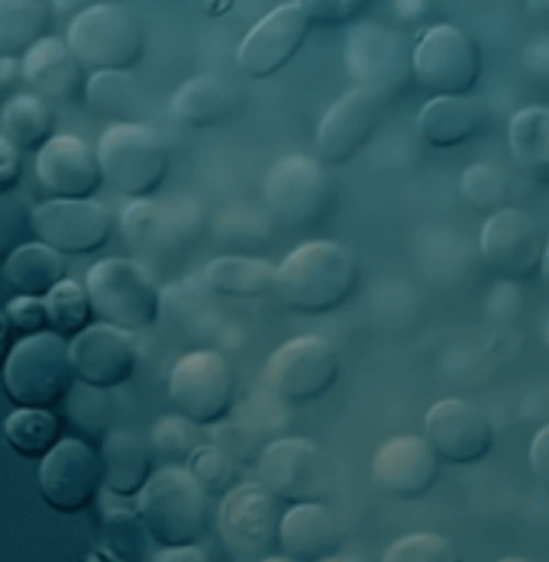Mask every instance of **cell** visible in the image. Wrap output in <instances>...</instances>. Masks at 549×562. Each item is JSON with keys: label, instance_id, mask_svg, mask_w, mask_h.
Listing matches in <instances>:
<instances>
[{"label": "cell", "instance_id": "43", "mask_svg": "<svg viewBox=\"0 0 549 562\" xmlns=\"http://www.w3.org/2000/svg\"><path fill=\"white\" fill-rule=\"evenodd\" d=\"M3 311H7V321H10L13 334H20V337L40 334L49 324L46 297H40V294H13Z\"/></svg>", "mask_w": 549, "mask_h": 562}, {"label": "cell", "instance_id": "22", "mask_svg": "<svg viewBox=\"0 0 549 562\" xmlns=\"http://www.w3.org/2000/svg\"><path fill=\"white\" fill-rule=\"evenodd\" d=\"M427 440L434 443L442 462H456V465H469L479 462L492 452V424L489 417L462 401V397H446L437 401L427 414V427H424Z\"/></svg>", "mask_w": 549, "mask_h": 562}, {"label": "cell", "instance_id": "1", "mask_svg": "<svg viewBox=\"0 0 549 562\" xmlns=\"http://www.w3.org/2000/svg\"><path fill=\"white\" fill-rule=\"evenodd\" d=\"M359 281L356 256L339 243H304L284 256L274 279V297L294 314H329L336 311Z\"/></svg>", "mask_w": 549, "mask_h": 562}, {"label": "cell", "instance_id": "36", "mask_svg": "<svg viewBox=\"0 0 549 562\" xmlns=\"http://www.w3.org/2000/svg\"><path fill=\"white\" fill-rule=\"evenodd\" d=\"M46 311H49V327L61 337H75L91 324V294L88 284H78L71 279H61L53 291L46 294Z\"/></svg>", "mask_w": 549, "mask_h": 562}, {"label": "cell", "instance_id": "12", "mask_svg": "<svg viewBox=\"0 0 549 562\" xmlns=\"http://www.w3.org/2000/svg\"><path fill=\"white\" fill-rule=\"evenodd\" d=\"M482 75L475 43L449 23H437L421 33L414 46V81L434 98L472 94Z\"/></svg>", "mask_w": 549, "mask_h": 562}, {"label": "cell", "instance_id": "28", "mask_svg": "<svg viewBox=\"0 0 549 562\" xmlns=\"http://www.w3.org/2000/svg\"><path fill=\"white\" fill-rule=\"evenodd\" d=\"M0 276L16 294H40V297H46L55 284L65 279V252H58L55 246L43 243V239L20 243L0 262Z\"/></svg>", "mask_w": 549, "mask_h": 562}, {"label": "cell", "instance_id": "18", "mask_svg": "<svg viewBox=\"0 0 549 562\" xmlns=\"http://www.w3.org/2000/svg\"><path fill=\"white\" fill-rule=\"evenodd\" d=\"M307 33H311V20L298 3L278 7L266 20H259L243 40L236 53L239 71L256 81L272 78L301 53V46L307 43Z\"/></svg>", "mask_w": 549, "mask_h": 562}, {"label": "cell", "instance_id": "33", "mask_svg": "<svg viewBox=\"0 0 549 562\" xmlns=\"http://www.w3.org/2000/svg\"><path fill=\"white\" fill-rule=\"evenodd\" d=\"M3 443L23 459H43L61 440V420L53 407H20L3 417Z\"/></svg>", "mask_w": 549, "mask_h": 562}, {"label": "cell", "instance_id": "51", "mask_svg": "<svg viewBox=\"0 0 549 562\" xmlns=\"http://www.w3.org/2000/svg\"><path fill=\"white\" fill-rule=\"evenodd\" d=\"M53 3H55V10H58V13H65V16L71 13V16H75V13L88 10L91 3H98V0H53Z\"/></svg>", "mask_w": 549, "mask_h": 562}, {"label": "cell", "instance_id": "17", "mask_svg": "<svg viewBox=\"0 0 549 562\" xmlns=\"http://www.w3.org/2000/svg\"><path fill=\"white\" fill-rule=\"evenodd\" d=\"M384 98L372 88H352L346 91L317 130V159L324 166H346L352 162L376 136L382 120Z\"/></svg>", "mask_w": 549, "mask_h": 562}, {"label": "cell", "instance_id": "41", "mask_svg": "<svg viewBox=\"0 0 549 562\" xmlns=\"http://www.w3.org/2000/svg\"><path fill=\"white\" fill-rule=\"evenodd\" d=\"M26 233H33V207L13 198V191H0V262L26 243Z\"/></svg>", "mask_w": 549, "mask_h": 562}, {"label": "cell", "instance_id": "26", "mask_svg": "<svg viewBox=\"0 0 549 562\" xmlns=\"http://www.w3.org/2000/svg\"><path fill=\"white\" fill-rule=\"evenodd\" d=\"M168 108L178 123L208 130V126H220L239 116L246 108V94L220 75H198V78H188L175 91Z\"/></svg>", "mask_w": 549, "mask_h": 562}, {"label": "cell", "instance_id": "42", "mask_svg": "<svg viewBox=\"0 0 549 562\" xmlns=\"http://www.w3.org/2000/svg\"><path fill=\"white\" fill-rule=\"evenodd\" d=\"M384 560L388 562H449L452 560V550L442 537L434 533H414V537H404L397 543H391L384 550Z\"/></svg>", "mask_w": 549, "mask_h": 562}, {"label": "cell", "instance_id": "35", "mask_svg": "<svg viewBox=\"0 0 549 562\" xmlns=\"http://www.w3.org/2000/svg\"><path fill=\"white\" fill-rule=\"evenodd\" d=\"M85 101L88 108L101 116H110L113 123L133 120L139 111V88L130 71L108 68V71H91L85 81Z\"/></svg>", "mask_w": 549, "mask_h": 562}, {"label": "cell", "instance_id": "6", "mask_svg": "<svg viewBox=\"0 0 549 562\" xmlns=\"http://www.w3.org/2000/svg\"><path fill=\"white\" fill-rule=\"evenodd\" d=\"M94 317L123 330H146L163 314V291L136 259H101L85 276Z\"/></svg>", "mask_w": 549, "mask_h": 562}, {"label": "cell", "instance_id": "9", "mask_svg": "<svg viewBox=\"0 0 549 562\" xmlns=\"http://www.w3.org/2000/svg\"><path fill=\"white\" fill-rule=\"evenodd\" d=\"M168 401L198 427H214L226 420L236 401V379L229 362L214 349L181 356L168 375Z\"/></svg>", "mask_w": 549, "mask_h": 562}, {"label": "cell", "instance_id": "49", "mask_svg": "<svg viewBox=\"0 0 549 562\" xmlns=\"http://www.w3.org/2000/svg\"><path fill=\"white\" fill-rule=\"evenodd\" d=\"M156 560L159 562H208V553H204V550H194V543H191V547H165Z\"/></svg>", "mask_w": 549, "mask_h": 562}, {"label": "cell", "instance_id": "14", "mask_svg": "<svg viewBox=\"0 0 549 562\" xmlns=\"http://www.w3.org/2000/svg\"><path fill=\"white\" fill-rule=\"evenodd\" d=\"M547 239L540 224L520 207H501L489 214L482 229V256L494 276L507 281H527L540 276Z\"/></svg>", "mask_w": 549, "mask_h": 562}, {"label": "cell", "instance_id": "30", "mask_svg": "<svg viewBox=\"0 0 549 562\" xmlns=\"http://www.w3.org/2000/svg\"><path fill=\"white\" fill-rule=\"evenodd\" d=\"M278 266L259 256H217L204 281L220 297H266L274 294Z\"/></svg>", "mask_w": 549, "mask_h": 562}, {"label": "cell", "instance_id": "8", "mask_svg": "<svg viewBox=\"0 0 549 562\" xmlns=\"http://www.w3.org/2000/svg\"><path fill=\"white\" fill-rule=\"evenodd\" d=\"M284 502L262 482L233 485L220 498V537L236 560H272L281 533Z\"/></svg>", "mask_w": 549, "mask_h": 562}, {"label": "cell", "instance_id": "38", "mask_svg": "<svg viewBox=\"0 0 549 562\" xmlns=\"http://www.w3.org/2000/svg\"><path fill=\"white\" fill-rule=\"evenodd\" d=\"M507 175L497 166H472L462 171L459 178V194L472 211L494 214L501 207H507Z\"/></svg>", "mask_w": 549, "mask_h": 562}, {"label": "cell", "instance_id": "52", "mask_svg": "<svg viewBox=\"0 0 549 562\" xmlns=\"http://www.w3.org/2000/svg\"><path fill=\"white\" fill-rule=\"evenodd\" d=\"M540 276H544V281L549 284V243H547V252H544V266H540Z\"/></svg>", "mask_w": 549, "mask_h": 562}, {"label": "cell", "instance_id": "11", "mask_svg": "<svg viewBox=\"0 0 549 562\" xmlns=\"http://www.w3.org/2000/svg\"><path fill=\"white\" fill-rule=\"evenodd\" d=\"M40 495L58 514H81L104 492V459L88 440L65 437L40 459Z\"/></svg>", "mask_w": 549, "mask_h": 562}, {"label": "cell", "instance_id": "5", "mask_svg": "<svg viewBox=\"0 0 549 562\" xmlns=\"http://www.w3.org/2000/svg\"><path fill=\"white\" fill-rule=\"evenodd\" d=\"M98 159L104 181L123 198H153L168 175L163 136L139 120L110 123L98 139Z\"/></svg>", "mask_w": 549, "mask_h": 562}, {"label": "cell", "instance_id": "24", "mask_svg": "<svg viewBox=\"0 0 549 562\" xmlns=\"http://www.w3.org/2000/svg\"><path fill=\"white\" fill-rule=\"evenodd\" d=\"M123 236L130 243V249L146 262H156L171 256L191 233V226L198 224V217L178 207H165L149 198H130L126 211H123Z\"/></svg>", "mask_w": 549, "mask_h": 562}, {"label": "cell", "instance_id": "29", "mask_svg": "<svg viewBox=\"0 0 549 562\" xmlns=\"http://www.w3.org/2000/svg\"><path fill=\"white\" fill-rule=\"evenodd\" d=\"M482 130V108L469 101V94H449V98H434L421 111V136L437 146V149H452L469 143Z\"/></svg>", "mask_w": 549, "mask_h": 562}, {"label": "cell", "instance_id": "47", "mask_svg": "<svg viewBox=\"0 0 549 562\" xmlns=\"http://www.w3.org/2000/svg\"><path fill=\"white\" fill-rule=\"evenodd\" d=\"M530 472H534L537 485L549 495V424L530 443Z\"/></svg>", "mask_w": 549, "mask_h": 562}, {"label": "cell", "instance_id": "34", "mask_svg": "<svg viewBox=\"0 0 549 562\" xmlns=\"http://www.w3.org/2000/svg\"><path fill=\"white\" fill-rule=\"evenodd\" d=\"M46 0H0V56H23L46 36Z\"/></svg>", "mask_w": 549, "mask_h": 562}, {"label": "cell", "instance_id": "21", "mask_svg": "<svg viewBox=\"0 0 549 562\" xmlns=\"http://www.w3.org/2000/svg\"><path fill=\"white\" fill-rule=\"evenodd\" d=\"M439 462L427 437H391L372 459V479L388 498L417 502L437 485Z\"/></svg>", "mask_w": 549, "mask_h": 562}, {"label": "cell", "instance_id": "45", "mask_svg": "<svg viewBox=\"0 0 549 562\" xmlns=\"http://www.w3.org/2000/svg\"><path fill=\"white\" fill-rule=\"evenodd\" d=\"M314 26H346L352 23L362 10L366 0H294Z\"/></svg>", "mask_w": 549, "mask_h": 562}, {"label": "cell", "instance_id": "23", "mask_svg": "<svg viewBox=\"0 0 549 562\" xmlns=\"http://www.w3.org/2000/svg\"><path fill=\"white\" fill-rule=\"evenodd\" d=\"M343 547L339 517L327 502H304L288 505L281 514L278 550L291 562H324L333 560Z\"/></svg>", "mask_w": 549, "mask_h": 562}, {"label": "cell", "instance_id": "39", "mask_svg": "<svg viewBox=\"0 0 549 562\" xmlns=\"http://www.w3.org/2000/svg\"><path fill=\"white\" fill-rule=\"evenodd\" d=\"M194 475H198V482L211 492V495H226L233 485H239L236 482V459L229 456V452L223 450L220 443H201L198 450L191 452V459L184 462Z\"/></svg>", "mask_w": 549, "mask_h": 562}, {"label": "cell", "instance_id": "48", "mask_svg": "<svg viewBox=\"0 0 549 562\" xmlns=\"http://www.w3.org/2000/svg\"><path fill=\"white\" fill-rule=\"evenodd\" d=\"M23 81V61L16 56H0V104L16 94V85Z\"/></svg>", "mask_w": 549, "mask_h": 562}, {"label": "cell", "instance_id": "44", "mask_svg": "<svg viewBox=\"0 0 549 562\" xmlns=\"http://www.w3.org/2000/svg\"><path fill=\"white\" fill-rule=\"evenodd\" d=\"M214 443H220L223 450L229 452L239 465L243 462H256L259 452L266 450L259 443V434L246 424V420H236V424H214Z\"/></svg>", "mask_w": 549, "mask_h": 562}, {"label": "cell", "instance_id": "2", "mask_svg": "<svg viewBox=\"0 0 549 562\" xmlns=\"http://www.w3.org/2000/svg\"><path fill=\"white\" fill-rule=\"evenodd\" d=\"M143 530L159 547H191L211 527V492L181 462H165L136 495Z\"/></svg>", "mask_w": 549, "mask_h": 562}, {"label": "cell", "instance_id": "13", "mask_svg": "<svg viewBox=\"0 0 549 562\" xmlns=\"http://www.w3.org/2000/svg\"><path fill=\"white\" fill-rule=\"evenodd\" d=\"M339 356L321 337L288 339L266 369V389L284 404H311L336 385Z\"/></svg>", "mask_w": 549, "mask_h": 562}, {"label": "cell", "instance_id": "40", "mask_svg": "<svg viewBox=\"0 0 549 562\" xmlns=\"http://www.w3.org/2000/svg\"><path fill=\"white\" fill-rule=\"evenodd\" d=\"M198 424H191L188 417H165L156 424V430H153V447L156 452H163L168 462H188L191 459V452L201 447V440H198Z\"/></svg>", "mask_w": 549, "mask_h": 562}, {"label": "cell", "instance_id": "10", "mask_svg": "<svg viewBox=\"0 0 549 562\" xmlns=\"http://www.w3.org/2000/svg\"><path fill=\"white\" fill-rule=\"evenodd\" d=\"M266 211L281 226H311L324 221L333 204L327 169L321 159L291 153L274 159L262 181Z\"/></svg>", "mask_w": 549, "mask_h": 562}, {"label": "cell", "instance_id": "4", "mask_svg": "<svg viewBox=\"0 0 549 562\" xmlns=\"http://www.w3.org/2000/svg\"><path fill=\"white\" fill-rule=\"evenodd\" d=\"M259 482L272 488L284 505L327 502L339 495V465L321 443L307 437H278L269 440L256 459Z\"/></svg>", "mask_w": 549, "mask_h": 562}, {"label": "cell", "instance_id": "3", "mask_svg": "<svg viewBox=\"0 0 549 562\" xmlns=\"http://www.w3.org/2000/svg\"><path fill=\"white\" fill-rule=\"evenodd\" d=\"M3 392L20 407H53L65 401L75 385L71 349L61 334L40 330L20 337L10 346V356L0 369Z\"/></svg>", "mask_w": 549, "mask_h": 562}, {"label": "cell", "instance_id": "27", "mask_svg": "<svg viewBox=\"0 0 549 562\" xmlns=\"http://www.w3.org/2000/svg\"><path fill=\"white\" fill-rule=\"evenodd\" d=\"M101 459H104V488L120 498H136L143 485L149 482V475L156 472L149 443L139 434L123 430V427L104 434Z\"/></svg>", "mask_w": 549, "mask_h": 562}, {"label": "cell", "instance_id": "19", "mask_svg": "<svg viewBox=\"0 0 549 562\" xmlns=\"http://www.w3.org/2000/svg\"><path fill=\"white\" fill-rule=\"evenodd\" d=\"M33 171L49 198H94L104 184L98 149L71 133H53L36 149Z\"/></svg>", "mask_w": 549, "mask_h": 562}, {"label": "cell", "instance_id": "50", "mask_svg": "<svg viewBox=\"0 0 549 562\" xmlns=\"http://www.w3.org/2000/svg\"><path fill=\"white\" fill-rule=\"evenodd\" d=\"M10 334H13V327L7 321V311H0V369H3V362L10 356Z\"/></svg>", "mask_w": 549, "mask_h": 562}, {"label": "cell", "instance_id": "32", "mask_svg": "<svg viewBox=\"0 0 549 562\" xmlns=\"http://www.w3.org/2000/svg\"><path fill=\"white\" fill-rule=\"evenodd\" d=\"M0 133L23 153H36L53 136L49 101L36 91H16L0 104Z\"/></svg>", "mask_w": 549, "mask_h": 562}, {"label": "cell", "instance_id": "20", "mask_svg": "<svg viewBox=\"0 0 549 562\" xmlns=\"http://www.w3.org/2000/svg\"><path fill=\"white\" fill-rule=\"evenodd\" d=\"M130 334L133 330H123L108 321L88 324L81 334H75L68 339L75 379L108 392L130 382L136 372V346Z\"/></svg>", "mask_w": 549, "mask_h": 562}, {"label": "cell", "instance_id": "16", "mask_svg": "<svg viewBox=\"0 0 549 562\" xmlns=\"http://www.w3.org/2000/svg\"><path fill=\"white\" fill-rule=\"evenodd\" d=\"M346 61L362 88H372L382 98L401 94L414 81V49H407L401 33L379 23H369L349 36Z\"/></svg>", "mask_w": 549, "mask_h": 562}, {"label": "cell", "instance_id": "7", "mask_svg": "<svg viewBox=\"0 0 549 562\" xmlns=\"http://www.w3.org/2000/svg\"><path fill=\"white\" fill-rule=\"evenodd\" d=\"M65 40L88 71H133L146 53L139 20L120 3H91L88 10L75 13Z\"/></svg>", "mask_w": 549, "mask_h": 562}, {"label": "cell", "instance_id": "46", "mask_svg": "<svg viewBox=\"0 0 549 562\" xmlns=\"http://www.w3.org/2000/svg\"><path fill=\"white\" fill-rule=\"evenodd\" d=\"M23 149L0 133V191H16L23 175Z\"/></svg>", "mask_w": 549, "mask_h": 562}, {"label": "cell", "instance_id": "25", "mask_svg": "<svg viewBox=\"0 0 549 562\" xmlns=\"http://www.w3.org/2000/svg\"><path fill=\"white\" fill-rule=\"evenodd\" d=\"M23 85L46 101H75L85 94V65L71 53L68 40L43 36L23 56Z\"/></svg>", "mask_w": 549, "mask_h": 562}, {"label": "cell", "instance_id": "15", "mask_svg": "<svg viewBox=\"0 0 549 562\" xmlns=\"http://www.w3.org/2000/svg\"><path fill=\"white\" fill-rule=\"evenodd\" d=\"M113 217L94 198H49L33 207V236L65 256H88L108 246Z\"/></svg>", "mask_w": 549, "mask_h": 562}, {"label": "cell", "instance_id": "31", "mask_svg": "<svg viewBox=\"0 0 549 562\" xmlns=\"http://www.w3.org/2000/svg\"><path fill=\"white\" fill-rule=\"evenodd\" d=\"M507 139L520 171L537 184H549V108L530 104L514 113Z\"/></svg>", "mask_w": 549, "mask_h": 562}, {"label": "cell", "instance_id": "37", "mask_svg": "<svg viewBox=\"0 0 549 562\" xmlns=\"http://www.w3.org/2000/svg\"><path fill=\"white\" fill-rule=\"evenodd\" d=\"M68 401V417L78 430H85L88 437H101L110 430V414H113V404H110L108 389H94L88 382H78L71 385V392L65 394Z\"/></svg>", "mask_w": 549, "mask_h": 562}]
</instances>
